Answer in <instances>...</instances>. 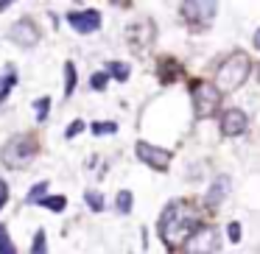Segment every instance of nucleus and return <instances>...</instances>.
<instances>
[{
    "mask_svg": "<svg viewBox=\"0 0 260 254\" xmlns=\"http://www.w3.org/2000/svg\"><path fill=\"white\" fill-rule=\"evenodd\" d=\"M45 251H48L45 232H37V235H34V246H31V254H45Z\"/></svg>",
    "mask_w": 260,
    "mask_h": 254,
    "instance_id": "4be33fe9",
    "label": "nucleus"
},
{
    "mask_svg": "<svg viewBox=\"0 0 260 254\" xmlns=\"http://www.w3.org/2000/svg\"><path fill=\"white\" fill-rule=\"evenodd\" d=\"M190 101H193V112L196 118H210L221 103V92L215 90L213 81H193L190 87Z\"/></svg>",
    "mask_w": 260,
    "mask_h": 254,
    "instance_id": "20e7f679",
    "label": "nucleus"
},
{
    "mask_svg": "<svg viewBox=\"0 0 260 254\" xmlns=\"http://www.w3.org/2000/svg\"><path fill=\"white\" fill-rule=\"evenodd\" d=\"M246 126H249V120H246V112H243V109H226V112L221 115V134L224 137L243 134Z\"/></svg>",
    "mask_w": 260,
    "mask_h": 254,
    "instance_id": "9b49d317",
    "label": "nucleus"
},
{
    "mask_svg": "<svg viewBox=\"0 0 260 254\" xmlns=\"http://www.w3.org/2000/svg\"><path fill=\"white\" fill-rule=\"evenodd\" d=\"M226 232H230V240L232 243H241V224H238V221H232V224L226 226Z\"/></svg>",
    "mask_w": 260,
    "mask_h": 254,
    "instance_id": "393cba45",
    "label": "nucleus"
},
{
    "mask_svg": "<svg viewBox=\"0 0 260 254\" xmlns=\"http://www.w3.org/2000/svg\"><path fill=\"white\" fill-rule=\"evenodd\" d=\"M249 70H252V62L243 51H235L218 64L215 70V90L218 92H235L238 87H243V81L249 79Z\"/></svg>",
    "mask_w": 260,
    "mask_h": 254,
    "instance_id": "f03ea898",
    "label": "nucleus"
},
{
    "mask_svg": "<svg viewBox=\"0 0 260 254\" xmlns=\"http://www.w3.org/2000/svg\"><path fill=\"white\" fill-rule=\"evenodd\" d=\"M199 221H202V212L196 209V204L187 201V198H176L159 215V237L168 248H179L202 226Z\"/></svg>",
    "mask_w": 260,
    "mask_h": 254,
    "instance_id": "f257e3e1",
    "label": "nucleus"
},
{
    "mask_svg": "<svg viewBox=\"0 0 260 254\" xmlns=\"http://www.w3.org/2000/svg\"><path fill=\"white\" fill-rule=\"evenodd\" d=\"M135 154H137L140 162H146L148 168H154V170H168V165H171V151L168 148L151 146V142H137Z\"/></svg>",
    "mask_w": 260,
    "mask_h": 254,
    "instance_id": "6e6552de",
    "label": "nucleus"
},
{
    "mask_svg": "<svg viewBox=\"0 0 260 254\" xmlns=\"http://www.w3.org/2000/svg\"><path fill=\"white\" fill-rule=\"evenodd\" d=\"M215 3H207V0H193V3H182V17L193 25V28H207L215 20Z\"/></svg>",
    "mask_w": 260,
    "mask_h": 254,
    "instance_id": "423d86ee",
    "label": "nucleus"
},
{
    "mask_svg": "<svg viewBox=\"0 0 260 254\" xmlns=\"http://www.w3.org/2000/svg\"><path fill=\"white\" fill-rule=\"evenodd\" d=\"M45 190H48V182H40V185H34V190L28 193V198H25V201H28V204L42 201V198H45Z\"/></svg>",
    "mask_w": 260,
    "mask_h": 254,
    "instance_id": "412c9836",
    "label": "nucleus"
},
{
    "mask_svg": "<svg viewBox=\"0 0 260 254\" xmlns=\"http://www.w3.org/2000/svg\"><path fill=\"white\" fill-rule=\"evenodd\" d=\"M154 23L151 20H140V23L129 25V31H126V42H129V48L135 53H146L148 48L154 45Z\"/></svg>",
    "mask_w": 260,
    "mask_h": 254,
    "instance_id": "0eeeda50",
    "label": "nucleus"
},
{
    "mask_svg": "<svg viewBox=\"0 0 260 254\" xmlns=\"http://www.w3.org/2000/svg\"><path fill=\"white\" fill-rule=\"evenodd\" d=\"M34 106H37V120H40V123H45V120H48V112H51V98H37V103H34Z\"/></svg>",
    "mask_w": 260,
    "mask_h": 254,
    "instance_id": "a211bd4d",
    "label": "nucleus"
},
{
    "mask_svg": "<svg viewBox=\"0 0 260 254\" xmlns=\"http://www.w3.org/2000/svg\"><path fill=\"white\" fill-rule=\"evenodd\" d=\"M232 179L226 173H221V176H215L213 179V185H210V190H207V196H204V207H210V209H215L221 201H224L226 196H230V190H232Z\"/></svg>",
    "mask_w": 260,
    "mask_h": 254,
    "instance_id": "f8f14e48",
    "label": "nucleus"
},
{
    "mask_svg": "<svg viewBox=\"0 0 260 254\" xmlns=\"http://www.w3.org/2000/svg\"><path fill=\"white\" fill-rule=\"evenodd\" d=\"M118 126L115 123H92V134H115Z\"/></svg>",
    "mask_w": 260,
    "mask_h": 254,
    "instance_id": "5701e85b",
    "label": "nucleus"
},
{
    "mask_svg": "<svg viewBox=\"0 0 260 254\" xmlns=\"http://www.w3.org/2000/svg\"><path fill=\"white\" fill-rule=\"evenodd\" d=\"M17 84V76H14V67H9L6 70V76H0V103L9 98V90Z\"/></svg>",
    "mask_w": 260,
    "mask_h": 254,
    "instance_id": "ddd939ff",
    "label": "nucleus"
},
{
    "mask_svg": "<svg viewBox=\"0 0 260 254\" xmlns=\"http://www.w3.org/2000/svg\"><path fill=\"white\" fill-rule=\"evenodd\" d=\"M115 204H118V212H132V193L120 190L118 198H115Z\"/></svg>",
    "mask_w": 260,
    "mask_h": 254,
    "instance_id": "aec40b11",
    "label": "nucleus"
},
{
    "mask_svg": "<svg viewBox=\"0 0 260 254\" xmlns=\"http://www.w3.org/2000/svg\"><path fill=\"white\" fill-rule=\"evenodd\" d=\"M76 90V64L68 62L64 64V98H70Z\"/></svg>",
    "mask_w": 260,
    "mask_h": 254,
    "instance_id": "4468645a",
    "label": "nucleus"
},
{
    "mask_svg": "<svg viewBox=\"0 0 260 254\" xmlns=\"http://www.w3.org/2000/svg\"><path fill=\"white\" fill-rule=\"evenodd\" d=\"M6 201H9V187H6V182L0 179V207H3Z\"/></svg>",
    "mask_w": 260,
    "mask_h": 254,
    "instance_id": "bb28decb",
    "label": "nucleus"
},
{
    "mask_svg": "<svg viewBox=\"0 0 260 254\" xmlns=\"http://www.w3.org/2000/svg\"><path fill=\"white\" fill-rule=\"evenodd\" d=\"M40 28L34 25V20H28V17H23V20H17V23L9 28V40L14 42V45H20V48H34L37 42H40Z\"/></svg>",
    "mask_w": 260,
    "mask_h": 254,
    "instance_id": "1a4fd4ad",
    "label": "nucleus"
},
{
    "mask_svg": "<svg viewBox=\"0 0 260 254\" xmlns=\"http://www.w3.org/2000/svg\"><path fill=\"white\" fill-rule=\"evenodd\" d=\"M218 248H221V235L213 226H199L190 235V240L185 243L187 254H218Z\"/></svg>",
    "mask_w": 260,
    "mask_h": 254,
    "instance_id": "39448f33",
    "label": "nucleus"
},
{
    "mask_svg": "<svg viewBox=\"0 0 260 254\" xmlns=\"http://www.w3.org/2000/svg\"><path fill=\"white\" fill-rule=\"evenodd\" d=\"M0 254H17V248H14V243H12V237H9L6 226H0Z\"/></svg>",
    "mask_w": 260,
    "mask_h": 254,
    "instance_id": "f3484780",
    "label": "nucleus"
},
{
    "mask_svg": "<svg viewBox=\"0 0 260 254\" xmlns=\"http://www.w3.org/2000/svg\"><path fill=\"white\" fill-rule=\"evenodd\" d=\"M81 129H84V123H81V120H76V123L73 126H70V129L68 131H64V137H76V134H79V131Z\"/></svg>",
    "mask_w": 260,
    "mask_h": 254,
    "instance_id": "a878e982",
    "label": "nucleus"
},
{
    "mask_svg": "<svg viewBox=\"0 0 260 254\" xmlns=\"http://www.w3.org/2000/svg\"><path fill=\"white\" fill-rule=\"evenodd\" d=\"M107 73H112L118 81H126V79H129V73H132V67L126 62H109L107 64Z\"/></svg>",
    "mask_w": 260,
    "mask_h": 254,
    "instance_id": "2eb2a0df",
    "label": "nucleus"
},
{
    "mask_svg": "<svg viewBox=\"0 0 260 254\" xmlns=\"http://www.w3.org/2000/svg\"><path fill=\"white\" fill-rule=\"evenodd\" d=\"M3 9H9V0H3V3H0V12H3Z\"/></svg>",
    "mask_w": 260,
    "mask_h": 254,
    "instance_id": "c85d7f7f",
    "label": "nucleus"
},
{
    "mask_svg": "<svg viewBox=\"0 0 260 254\" xmlns=\"http://www.w3.org/2000/svg\"><path fill=\"white\" fill-rule=\"evenodd\" d=\"M84 201L92 207V212H101V209H104V196H101V193H95V190H87L84 193Z\"/></svg>",
    "mask_w": 260,
    "mask_h": 254,
    "instance_id": "6ab92c4d",
    "label": "nucleus"
},
{
    "mask_svg": "<svg viewBox=\"0 0 260 254\" xmlns=\"http://www.w3.org/2000/svg\"><path fill=\"white\" fill-rule=\"evenodd\" d=\"M68 23L73 31L79 34H92V31L101 28V14L95 9H84V12H70L68 14Z\"/></svg>",
    "mask_w": 260,
    "mask_h": 254,
    "instance_id": "9d476101",
    "label": "nucleus"
},
{
    "mask_svg": "<svg viewBox=\"0 0 260 254\" xmlns=\"http://www.w3.org/2000/svg\"><path fill=\"white\" fill-rule=\"evenodd\" d=\"M40 204H42L45 209H51V212H62L64 204H68V201H64V196H45Z\"/></svg>",
    "mask_w": 260,
    "mask_h": 254,
    "instance_id": "dca6fc26",
    "label": "nucleus"
},
{
    "mask_svg": "<svg viewBox=\"0 0 260 254\" xmlns=\"http://www.w3.org/2000/svg\"><path fill=\"white\" fill-rule=\"evenodd\" d=\"M107 81H109V73H95L90 79V87H92V90H104V87H107Z\"/></svg>",
    "mask_w": 260,
    "mask_h": 254,
    "instance_id": "b1692460",
    "label": "nucleus"
},
{
    "mask_svg": "<svg viewBox=\"0 0 260 254\" xmlns=\"http://www.w3.org/2000/svg\"><path fill=\"white\" fill-rule=\"evenodd\" d=\"M252 42H254V48H257V51H260V28H257V31H254V37H252Z\"/></svg>",
    "mask_w": 260,
    "mask_h": 254,
    "instance_id": "cd10ccee",
    "label": "nucleus"
},
{
    "mask_svg": "<svg viewBox=\"0 0 260 254\" xmlns=\"http://www.w3.org/2000/svg\"><path fill=\"white\" fill-rule=\"evenodd\" d=\"M37 151H40V146H37V140L31 134H14L12 140L3 146L0 159H3V165H6L9 170H20V168L34 162Z\"/></svg>",
    "mask_w": 260,
    "mask_h": 254,
    "instance_id": "7ed1b4c3",
    "label": "nucleus"
}]
</instances>
